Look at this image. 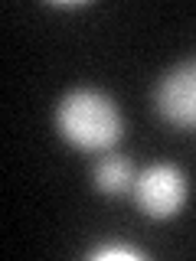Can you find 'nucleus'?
Wrapping results in <instances>:
<instances>
[{
	"mask_svg": "<svg viewBox=\"0 0 196 261\" xmlns=\"http://www.w3.org/2000/svg\"><path fill=\"white\" fill-rule=\"evenodd\" d=\"M154 108L170 127L196 130V59L180 62L157 82Z\"/></svg>",
	"mask_w": 196,
	"mask_h": 261,
	"instance_id": "nucleus-3",
	"label": "nucleus"
},
{
	"mask_svg": "<svg viewBox=\"0 0 196 261\" xmlns=\"http://www.w3.org/2000/svg\"><path fill=\"white\" fill-rule=\"evenodd\" d=\"M134 199L147 219H174L186 202V176L174 163H154L134 179Z\"/></svg>",
	"mask_w": 196,
	"mask_h": 261,
	"instance_id": "nucleus-2",
	"label": "nucleus"
},
{
	"mask_svg": "<svg viewBox=\"0 0 196 261\" xmlns=\"http://www.w3.org/2000/svg\"><path fill=\"white\" fill-rule=\"evenodd\" d=\"M92 258H98V261H114V258H121V261H141L144 255H141V251H134V248H125V245H108V248L92 251Z\"/></svg>",
	"mask_w": 196,
	"mask_h": 261,
	"instance_id": "nucleus-5",
	"label": "nucleus"
},
{
	"mask_svg": "<svg viewBox=\"0 0 196 261\" xmlns=\"http://www.w3.org/2000/svg\"><path fill=\"white\" fill-rule=\"evenodd\" d=\"M56 127L72 147L85 153H108L121 141V121L118 105L98 88H76L59 101L56 108Z\"/></svg>",
	"mask_w": 196,
	"mask_h": 261,
	"instance_id": "nucleus-1",
	"label": "nucleus"
},
{
	"mask_svg": "<svg viewBox=\"0 0 196 261\" xmlns=\"http://www.w3.org/2000/svg\"><path fill=\"white\" fill-rule=\"evenodd\" d=\"M134 167H131L128 157L121 153H105V157L95 160V170H92V183L102 196H121L128 190H134Z\"/></svg>",
	"mask_w": 196,
	"mask_h": 261,
	"instance_id": "nucleus-4",
	"label": "nucleus"
}]
</instances>
